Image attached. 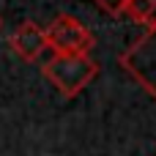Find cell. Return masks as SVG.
Here are the masks:
<instances>
[{
    "instance_id": "7a4b0ae2",
    "label": "cell",
    "mask_w": 156,
    "mask_h": 156,
    "mask_svg": "<svg viewBox=\"0 0 156 156\" xmlns=\"http://www.w3.org/2000/svg\"><path fill=\"white\" fill-rule=\"evenodd\" d=\"M118 66L156 101V27H148L121 52Z\"/></svg>"
},
{
    "instance_id": "8992f818",
    "label": "cell",
    "mask_w": 156,
    "mask_h": 156,
    "mask_svg": "<svg viewBox=\"0 0 156 156\" xmlns=\"http://www.w3.org/2000/svg\"><path fill=\"white\" fill-rule=\"evenodd\" d=\"M104 14H110V16H121L123 14V5H126V0H93Z\"/></svg>"
},
{
    "instance_id": "277c9868",
    "label": "cell",
    "mask_w": 156,
    "mask_h": 156,
    "mask_svg": "<svg viewBox=\"0 0 156 156\" xmlns=\"http://www.w3.org/2000/svg\"><path fill=\"white\" fill-rule=\"evenodd\" d=\"M11 52L16 55V58H22L25 63H33V60H38L41 55H44V49H47V36H44V27L41 25H36V22H22L16 30H14V36H11Z\"/></svg>"
},
{
    "instance_id": "3957f363",
    "label": "cell",
    "mask_w": 156,
    "mask_h": 156,
    "mask_svg": "<svg viewBox=\"0 0 156 156\" xmlns=\"http://www.w3.org/2000/svg\"><path fill=\"white\" fill-rule=\"evenodd\" d=\"M44 36L47 49H52L55 55H90L93 49V33L71 14L55 16L44 27Z\"/></svg>"
},
{
    "instance_id": "5b68a950",
    "label": "cell",
    "mask_w": 156,
    "mask_h": 156,
    "mask_svg": "<svg viewBox=\"0 0 156 156\" xmlns=\"http://www.w3.org/2000/svg\"><path fill=\"white\" fill-rule=\"evenodd\" d=\"M123 14L132 22L143 25L145 30L148 27H156V0H126Z\"/></svg>"
},
{
    "instance_id": "52a82bcc",
    "label": "cell",
    "mask_w": 156,
    "mask_h": 156,
    "mask_svg": "<svg viewBox=\"0 0 156 156\" xmlns=\"http://www.w3.org/2000/svg\"><path fill=\"white\" fill-rule=\"evenodd\" d=\"M0 25H3V19H0Z\"/></svg>"
},
{
    "instance_id": "6da1fadb",
    "label": "cell",
    "mask_w": 156,
    "mask_h": 156,
    "mask_svg": "<svg viewBox=\"0 0 156 156\" xmlns=\"http://www.w3.org/2000/svg\"><path fill=\"white\" fill-rule=\"evenodd\" d=\"M41 71L63 99H74L99 77V63L90 55H52Z\"/></svg>"
}]
</instances>
